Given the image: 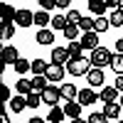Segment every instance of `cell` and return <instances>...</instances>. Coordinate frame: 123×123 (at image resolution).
Returning a JSON list of instances; mask_svg holds the SVG:
<instances>
[{
    "label": "cell",
    "instance_id": "obj_1",
    "mask_svg": "<svg viewBox=\"0 0 123 123\" xmlns=\"http://www.w3.org/2000/svg\"><path fill=\"white\" fill-rule=\"evenodd\" d=\"M111 59H113V54L108 52L106 47H96V49H91V57H89V62H91V67H111Z\"/></svg>",
    "mask_w": 123,
    "mask_h": 123
},
{
    "label": "cell",
    "instance_id": "obj_2",
    "mask_svg": "<svg viewBox=\"0 0 123 123\" xmlns=\"http://www.w3.org/2000/svg\"><path fill=\"white\" fill-rule=\"evenodd\" d=\"M67 69L71 76H86V71L91 69V62L86 57H76V59H69L67 62Z\"/></svg>",
    "mask_w": 123,
    "mask_h": 123
},
{
    "label": "cell",
    "instance_id": "obj_3",
    "mask_svg": "<svg viewBox=\"0 0 123 123\" xmlns=\"http://www.w3.org/2000/svg\"><path fill=\"white\" fill-rule=\"evenodd\" d=\"M44 76L49 79V84H59V81L67 76V69H64V64H54V62H52V64L47 67Z\"/></svg>",
    "mask_w": 123,
    "mask_h": 123
},
{
    "label": "cell",
    "instance_id": "obj_4",
    "mask_svg": "<svg viewBox=\"0 0 123 123\" xmlns=\"http://www.w3.org/2000/svg\"><path fill=\"white\" fill-rule=\"evenodd\" d=\"M59 98H62V89L47 86V89L42 91V104H47V106H54V104H59Z\"/></svg>",
    "mask_w": 123,
    "mask_h": 123
},
{
    "label": "cell",
    "instance_id": "obj_5",
    "mask_svg": "<svg viewBox=\"0 0 123 123\" xmlns=\"http://www.w3.org/2000/svg\"><path fill=\"white\" fill-rule=\"evenodd\" d=\"M96 98H98V94L94 91V86H86V89H81V91H79V96H76V101H79L81 106H91Z\"/></svg>",
    "mask_w": 123,
    "mask_h": 123
},
{
    "label": "cell",
    "instance_id": "obj_6",
    "mask_svg": "<svg viewBox=\"0 0 123 123\" xmlns=\"http://www.w3.org/2000/svg\"><path fill=\"white\" fill-rule=\"evenodd\" d=\"M86 81H89V86H104V71H101V67H91L86 71Z\"/></svg>",
    "mask_w": 123,
    "mask_h": 123
},
{
    "label": "cell",
    "instance_id": "obj_7",
    "mask_svg": "<svg viewBox=\"0 0 123 123\" xmlns=\"http://www.w3.org/2000/svg\"><path fill=\"white\" fill-rule=\"evenodd\" d=\"M15 25H17V27H30V25H35V12H30V10H17Z\"/></svg>",
    "mask_w": 123,
    "mask_h": 123
},
{
    "label": "cell",
    "instance_id": "obj_8",
    "mask_svg": "<svg viewBox=\"0 0 123 123\" xmlns=\"http://www.w3.org/2000/svg\"><path fill=\"white\" fill-rule=\"evenodd\" d=\"M79 42L84 44V49H89V52H91V49L98 47V32H96V30H89V32H84V37H81Z\"/></svg>",
    "mask_w": 123,
    "mask_h": 123
},
{
    "label": "cell",
    "instance_id": "obj_9",
    "mask_svg": "<svg viewBox=\"0 0 123 123\" xmlns=\"http://www.w3.org/2000/svg\"><path fill=\"white\" fill-rule=\"evenodd\" d=\"M35 39H37V44H42V47H49L54 42V32L49 27H39V32L35 35Z\"/></svg>",
    "mask_w": 123,
    "mask_h": 123
},
{
    "label": "cell",
    "instance_id": "obj_10",
    "mask_svg": "<svg viewBox=\"0 0 123 123\" xmlns=\"http://www.w3.org/2000/svg\"><path fill=\"white\" fill-rule=\"evenodd\" d=\"M121 111H123L121 101H118V104H116V101H106V106H104V113H106L108 121H116V118L121 116Z\"/></svg>",
    "mask_w": 123,
    "mask_h": 123
},
{
    "label": "cell",
    "instance_id": "obj_11",
    "mask_svg": "<svg viewBox=\"0 0 123 123\" xmlns=\"http://www.w3.org/2000/svg\"><path fill=\"white\" fill-rule=\"evenodd\" d=\"M0 57H3V62H5V64H15V62L20 59V54H17V49H15L12 44H5L3 49H0Z\"/></svg>",
    "mask_w": 123,
    "mask_h": 123
},
{
    "label": "cell",
    "instance_id": "obj_12",
    "mask_svg": "<svg viewBox=\"0 0 123 123\" xmlns=\"http://www.w3.org/2000/svg\"><path fill=\"white\" fill-rule=\"evenodd\" d=\"M64 113H67V118H71V121H76L79 116H81V104L74 98V101H67L64 104Z\"/></svg>",
    "mask_w": 123,
    "mask_h": 123
},
{
    "label": "cell",
    "instance_id": "obj_13",
    "mask_svg": "<svg viewBox=\"0 0 123 123\" xmlns=\"http://www.w3.org/2000/svg\"><path fill=\"white\" fill-rule=\"evenodd\" d=\"M69 59H71V54H69L67 47H54L52 49V62L54 64H67Z\"/></svg>",
    "mask_w": 123,
    "mask_h": 123
},
{
    "label": "cell",
    "instance_id": "obj_14",
    "mask_svg": "<svg viewBox=\"0 0 123 123\" xmlns=\"http://www.w3.org/2000/svg\"><path fill=\"white\" fill-rule=\"evenodd\" d=\"M0 20H3V25H10V22H15V15H17V10L12 7V5H7V3H3L0 5Z\"/></svg>",
    "mask_w": 123,
    "mask_h": 123
},
{
    "label": "cell",
    "instance_id": "obj_15",
    "mask_svg": "<svg viewBox=\"0 0 123 123\" xmlns=\"http://www.w3.org/2000/svg\"><path fill=\"white\" fill-rule=\"evenodd\" d=\"M25 108H27V96H25V94L10 98V111H12V113H22Z\"/></svg>",
    "mask_w": 123,
    "mask_h": 123
},
{
    "label": "cell",
    "instance_id": "obj_16",
    "mask_svg": "<svg viewBox=\"0 0 123 123\" xmlns=\"http://www.w3.org/2000/svg\"><path fill=\"white\" fill-rule=\"evenodd\" d=\"M35 25L37 27H49V25H52V15H49V10H42V7L37 10V12H35Z\"/></svg>",
    "mask_w": 123,
    "mask_h": 123
},
{
    "label": "cell",
    "instance_id": "obj_17",
    "mask_svg": "<svg viewBox=\"0 0 123 123\" xmlns=\"http://www.w3.org/2000/svg\"><path fill=\"white\" fill-rule=\"evenodd\" d=\"M64 118H67L64 108H59L57 104H54V106H49V116H47V123H62Z\"/></svg>",
    "mask_w": 123,
    "mask_h": 123
},
{
    "label": "cell",
    "instance_id": "obj_18",
    "mask_svg": "<svg viewBox=\"0 0 123 123\" xmlns=\"http://www.w3.org/2000/svg\"><path fill=\"white\" fill-rule=\"evenodd\" d=\"M118 94H121V91H118L116 86H104V89H101V94H98V98L106 104V101H116V98H121Z\"/></svg>",
    "mask_w": 123,
    "mask_h": 123
},
{
    "label": "cell",
    "instance_id": "obj_19",
    "mask_svg": "<svg viewBox=\"0 0 123 123\" xmlns=\"http://www.w3.org/2000/svg\"><path fill=\"white\" fill-rule=\"evenodd\" d=\"M59 89H62V98H64V101H74L79 96V89L74 84H62Z\"/></svg>",
    "mask_w": 123,
    "mask_h": 123
},
{
    "label": "cell",
    "instance_id": "obj_20",
    "mask_svg": "<svg viewBox=\"0 0 123 123\" xmlns=\"http://www.w3.org/2000/svg\"><path fill=\"white\" fill-rule=\"evenodd\" d=\"M47 86H49V79H47L44 74H35V76H32V91H39V94H42Z\"/></svg>",
    "mask_w": 123,
    "mask_h": 123
},
{
    "label": "cell",
    "instance_id": "obj_21",
    "mask_svg": "<svg viewBox=\"0 0 123 123\" xmlns=\"http://www.w3.org/2000/svg\"><path fill=\"white\" fill-rule=\"evenodd\" d=\"M15 91H17V94H30V91H32V76H22V79H17V84H15Z\"/></svg>",
    "mask_w": 123,
    "mask_h": 123
},
{
    "label": "cell",
    "instance_id": "obj_22",
    "mask_svg": "<svg viewBox=\"0 0 123 123\" xmlns=\"http://www.w3.org/2000/svg\"><path fill=\"white\" fill-rule=\"evenodd\" d=\"M67 49H69L71 59H76V57H84V44H81L79 39H71V42L67 44Z\"/></svg>",
    "mask_w": 123,
    "mask_h": 123
},
{
    "label": "cell",
    "instance_id": "obj_23",
    "mask_svg": "<svg viewBox=\"0 0 123 123\" xmlns=\"http://www.w3.org/2000/svg\"><path fill=\"white\" fill-rule=\"evenodd\" d=\"M89 10L94 15H104L108 10V5H106V0H89Z\"/></svg>",
    "mask_w": 123,
    "mask_h": 123
},
{
    "label": "cell",
    "instance_id": "obj_24",
    "mask_svg": "<svg viewBox=\"0 0 123 123\" xmlns=\"http://www.w3.org/2000/svg\"><path fill=\"white\" fill-rule=\"evenodd\" d=\"M12 67H15V71H17V74H27V71H32V62H30V59H25V57H20Z\"/></svg>",
    "mask_w": 123,
    "mask_h": 123
},
{
    "label": "cell",
    "instance_id": "obj_25",
    "mask_svg": "<svg viewBox=\"0 0 123 123\" xmlns=\"http://www.w3.org/2000/svg\"><path fill=\"white\" fill-rule=\"evenodd\" d=\"M111 27H123V7H116V10H111Z\"/></svg>",
    "mask_w": 123,
    "mask_h": 123
},
{
    "label": "cell",
    "instance_id": "obj_26",
    "mask_svg": "<svg viewBox=\"0 0 123 123\" xmlns=\"http://www.w3.org/2000/svg\"><path fill=\"white\" fill-rule=\"evenodd\" d=\"M108 25H111V20H106V17H101V15H96L94 17V30L98 35H104L106 30H108Z\"/></svg>",
    "mask_w": 123,
    "mask_h": 123
},
{
    "label": "cell",
    "instance_id": "obj_27",
    "mask_svg": "<svg viewBox=\"0 0 123 123\" xmlns=\"http://www.w3.org/2000/svg\"><path fill=\"white\" fill-rule=\"evenodd\" d=\"M47 67H49V62L47 59H32V74H44L47 71Z\"/></svg>",
    "mask_w": 123,
    "mask_h": 123
},
{
    "label": "cell",
    "instance_id": "obj_28",
    "mask_svg": "<svg viewBox=\"0 0 123 123\" xmlns=\"http://www.w3.org/2000/svg\"><path fill=\"white\" fill-rule=\"evenodd\" d=\"M39 104H42V94L39 91H30L27 94V108H37Z\"/></svg>",
    "mask_w": 123,
    "mask_h": 123
},
{
    "label": "cell",
    "instance_id": "obj_29",
    "mask_svg": "<svg viewBox=\"0 0 123 123\" xmlns=\"http://www.w3.org/2000/svg\"><path fill=\"white\" fill-rule=\"evenodd\" d=\"M62 35H64L67 39H69V42H71V39H76V35H79V25H74V22H69L64 30H62Z\"/></svg>",
    "mask_w": 123,
    "mask_h": 123
},
{
    "label": "cell",
    "instance_id": "obj_30",
    "mask_svg": "<svg viewBox=\"0 0 123 123\" xmlns=\"http://www.w3.org/2000/svg\"><path fill=\"white\" fill-rule=\"evenodd\" d=\"M69 25V17L67 15H52V27L54 30H64Z\"/></svg>",
    "mask_w": 123,
    "mask_h": 123
},
{
    "label": "cell",
    "instance_id": "obj_31",
    "mask_svg": "<svg viewBox=\"0 0 123 123\" xmlns=\"http://www.w3.org/2000/svg\"><path fill=\"white\" fill-rule=\"evenodd\" d=\"M111 69H113L116 74H123V54L121 52L113 54V59H111Z\"/></svg>",
    "mask_w": 123,
    "mask_h": 123
},
{
    "label": "cell",
    "instance_id": "obj_32",
    "mask_svg": "<svg viewBox=\"0 0 123 123\" xmlns=\"http://www.w3.org/2000/svg\"><path fill=\"white\" fill-rule=\"evenodd\" d=\"M79 30H81V32H89V30H94V17H81Z\"/></svg>",
    "mask_w": 123,
    "mask_h": 123
},
{
    "label": "cell",
    "instance_id": "obj_33",
    "mask_svg": "<svg viewBox=\"0 0 123 123\" xmlns=\"http://www.w3.org/2000/svg\"><path fill=\"white\" fill-rule=\"evenodd\" d=\"M108 118H106V113L104 111H96V113H91L89 116V123H106Z\"/></svg>",
    "mask_w": 123,
    "mask_h": 123
},
{
    "label": "cell",
    "instance_id": "obj_34",
    "mask_svg": "<svg viewBox=\"0 0 123 123\" xmlns=\"http://www.w3.org/2000/svg\"><path fill=\"white\" fill-rule=\"evenodd\" d=\"M67 17H69V22H74V25H79V22H81V17H84V15H81L79 10H69V12H67Z\"/></svg>",
    "mask_w": 123,
    "mask_h": 123
},
{
    "label": "cell",
    "instance_id": "obj_35",
    "mask_svg": "<svg viewBox=\"0 0 123 123\" xmlns=\"http://www.w3.org/2000/svg\"><path fill=\"white\" fill-rule=\"evenodd\" d=\"M15 27H17L15 22H10V25H3V37H12V35H15Z\"/></svg>",
    "mask_w": 123,
    "mask_h": 123
},
{
    "label": "cell",
    "instance_id": "obj_36",
    "mask_svg": "<svg viewBox=\"0 0 123 123\" xmlns=\"http://www.w3.org/2000/svg\"><path fill=\"white\" fill-rule=\"evenodd\" d=\"M39 7H42V10H49V12H52V10L57 7V3H54V0H39Z\"/></svg>",
    "mask_w": 123,
    "mask_h": 123
},
{
    "label": "cell",
    "instance_id": "obj_37",
    "mask_svg": "<svg viewBox=\"0 0 123 123\" xmlns=\"http://www.w3.org/2000/svg\"><path fill=\"white\" fill-rule=\"evenodd\" d=\"M0 98H3V101H10V98H12V96H10V89L3 84V86H0Z\"/></svg>",
    "mask_w": 123,
    "mask_h": 123
},
{
    "label": "cell",
    "instance_id": "obj_38",
    "mask_svg": "<svg viewBox=\"0 0 123 123\" xmlns=\"http://www.w3.org/2000/svg\"><path fill=\"white\" fill-rule=\"evenodd\" d=\"M106 5L111 10H116V7H123V0H106Z\"/></svg>",
    "mask_w": 123,
    "mask_h": 123
},
{
    "label": "cell",
    "instance_id": "obj_39",
    "mask_svg": "<svg viewBox=\"0 0 123 123\" xmlns=\"http://www.w3.org/2000/svg\"><path fill=\"white\" fill-rule=\"evenodd\" d=\"M54 3H57V7H62V10H67L71 0H54Z\"/></svg>",
    "mask_w": 123,
    "mask_h": 123
},
{
    "label": "cell",
    "instance_id": "obj_40",
    "mask_svg": "<svg viewBox=\"0 0 123 123\" xmlns=\"http://www.w3.org/2000/svg\"><path fill=\"white\" fill-rule=\"evenodd\" d=\"M116 52H121V54H123V37H118V39H116Z\"/></svg>",
    "mask_w": 123,
    "mask_h": 123
},
{
    "label": "cell",
    "instance_id": "obj_41",
    "mask_svg": "<svg viewBox=\"0 0 123 123\" xmlns=\"http://www.w3.org/2000/svg\"><path fill=\"white\" fill-rule=\"evenodd\" d=\"M116 89H118V91H121V94H123V74H121V76L116 79Z\"/></svg>",
    "mask_w": 123,
    "mask_h": 123
},
{
    "label": "cell",
    "instance_id": "obj_42",
    "mask_svg": "<svg viewBox=\"0 0 123 123\" xmlns=\"http://www.w3.org/2000/svg\"><path fill=\"white\" fill-rule=\"evenodd\" d=\"M121 106H123V94H121Z\"/></svg>",
    "mask_w": 123,
    "mask_h": 123
},
{
    "label": "cell",
    "instance_id": "obj_43",
    "mask_svg": "<svg viewBox=\"0 0 123 123\" xmlns=\"http://www.w3.org/2000/svg\"><path fill=\"white\" fill-rule=\"evenodd\" d=\"M121 30H123V27H121Z\"/></svg>",
    "mask_w": 123,
    "mask_h": 123
}]
</instances>
